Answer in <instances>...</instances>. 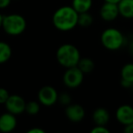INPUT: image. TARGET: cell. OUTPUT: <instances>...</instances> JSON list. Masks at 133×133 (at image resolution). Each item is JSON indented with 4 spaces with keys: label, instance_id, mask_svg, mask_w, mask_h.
<instances>
[{
    "label": "cell",
    "instance_id": "6da1fadb",
    "mask_svg": "<svg viewBox=\"0 0 133 133\" xmlns=\"http://www.w3.org/2000/svg\"><path fill=\"white\" fill-rule=\"evenodd\" d=\"M78 13L71 6H63L53 14L52 23L59 31H70L78 26Z\"/></svg>",
    "mask_w": 133,
    "mask_h": 133
},
{
    "label": "cell",
    "instance_id": "7a4b0ae2",
    "mask_svg": "<svg viewBox=\"0 0 133 133\" xmlns=\"http://www.w3.org/2000/svg\"><path fill=\"white\" fill-rule=\"evenodd\" d=\"M56 57L59 64L68 69L78 65L80 57V52L78 48L73 44H63L57 48Z\"/></svg>",
    "mask_w": 133,
    "mask_h": 133
},
{
    "label": "cell",
    "instance_id": "3957f363",
    "mask_svg": "<svg viewBox=\"0 0 133 133\" xmlns=\"http://www.w3.org/2000/svg\"><path fill=\"white\" fill-rule=\"evenodd\" d=\"M102 46L111 51L118 50L124 46L126 37L120 30L115 28H109L102 32L100 36Z\"/></svg>",
    "mask_w": 133,
    "mask_h": 133
},
{
    "label": "cell",
    "instance_id": "277c9868",
    "mask_svg": "<svg viewBox=\"0 0 133 133\" xmlns=\"http://www.w3.org/2000/svg\"><path fill=\"white\" fill-rule=\"evenodd\" d=\"M2 28L8 35L19 36L26 28V21L22 15L9 14L3 17Z\"/></svg>",
    "mask_w": 133,
    "mask_h": 133
},
{
    "label": "cell",
    "instance_id": "5b68a950",
    "mask_svg": "<svg viewBox=\"0 0 133 133\" xmlns=\"http://www.w3.org/2000/svg\"><path fill=\"white\" fill-rule=\"evenodd\" d=\"M84 79V73L78 66L68 68L63 75V83L69 89H76L82 84Z\"/></svg>",
    "mask_w": 133,
    "mask_h": 133
},
{
    "label": "cell",
    "instance_id": "8992f818",
    "mask_svg": "<svg viewBox=\"0 0 133 133\" xmlns=\"http://www.w3.org/2000/svg\"><path fill=\"white\" fill-rule=\"evenodd\" d=\"M38 102L46 107H51L58 101V93L51 86H44L37 93Z\"/></svg>",
    "mask_w": 133,
    "mask_h": 133
},
{
    "label": "cell",
    "instance_id": "52a82bcc",
    "mask_svg": "<svg viewBox=\"0 0 133 133\" xmlns=\"http://www.w3.org/2000/svg\"><path fill=\"white\" fill-rule=\"evenodd\" d=\"M26 103V102L25 101L24 98L19 95H10L5 103V106L8 112L17 116L25 112Z\"/></svg>",
    "mask_w": 133,
    "mask_h": 133
},
{
    "label": "cell",
    "instance_id": "ba28073f",
    "mask_svg": "<svg viewBox=\"0 0 133 133\" xmlns=\"http://www.w3.org/2000/svg\"><path fill=\"white\" fill-rule=\"evenodd\" d=\"M65 114H66L68 119L72 122H80L85 118V109L79 104H73L70 103L69 105L66 106L65 109Z\"/></svg>",
    "mask_w": 133,
    "mask_h": 133
},
{
    "label": "cell",
    "instance_id": "9c48e42d",
    "mask_svg": "<svg viewBox=\"0 0 133 133\" xmlns=\"http://www.w3.org/2000/svg\"><path fill=\"white\" fill-rule=\"evenodd\" d=\"M99 16L103 20L108 22L115 20L119 16L118 4L105 2L99 9Z\"/></svg>",
    "mask_w": 133,
    "mask_h": 133
},
{
    "label": "cell",
    "instance_id": "30bf717a",
    "mask_svg": "<svg viewBox=\"0 0 133 133\" xmlns=\"http://www.w3.org/2000/svg\"><path fill=\"white\" fill-rule=\"evenodd\" d=\"M116 118L120 124L126 126L133 122V108L127 104L121 105L116 110Z\"/></svg>",
    "mask_w": 133,
    "mask_h": 133
},
{
    "label": "cell",
    "instance_id": "8fae6325",
    "mask_svg": "<svg viewBox=\"0 0 133 133\" xmlns=\"http://www.w3.org/2000/svg\"><path fill=\"white\" fill-rule=\"evenodd\" d=\"M17 120L16 115L10 112H6L0 116V131L1 132H11L17 128Z\"/></svg>",
    "mask_w": 133,
    "mask_h": 133
},
{
    "label": "cell",
    "instance_id": "7c38bea8",
    "mask_svg": "<svg viewBox=\"0 0 133 133\" xmlns=\"http://www.w3.org/2000/svg\"><path fill=\"white\" fill-rule=\"evenodd\" d=\"M92 119L96 125L106 126L109 121V113L105 108H98L93 111Z\"/></svg>",
    "mask_w": 133,
    "mask_h": 133
},
{
    "label": "cell",
    "instance_id": "4fadbf2b",
    "mask_svg": "<svg viewBox=\"0 0 133 133\" xmlns=\"http://www.w3.org/2000/svg\"><path fill=\"white\" fill-rule=\"evenodd\" d=\"M118 8L119 16L128 19L133 18V0H120Z\"/></svg>",
    "mask_w": 133,
    "mask_h": 133
},
{
    "label": "cell",
    "instance_id": "5bb4252c",
    "mask_svg": "<svg viewBox=\"0 0 133 133\" xmlns=\"http://www.w3.org/2000/svg\"><path fill=\"white\" fill-rule=\"evenodd\" d=\"M71 6L78 14L89 12L92 6V0H72Z\"/></svg>",
    "mask_w": 133,
    "mask_h": 133
},
{
    "label": "cell",
    "instance_id": "9a60e30c",
    "mask_svg": "<svg viewBox=\"0 0 133 133\" xmlns=\"http://www.w3.org/2000/svg\"><path fill=\"white\" fill-rule=\"evenodd\" d=\"M12 56V48L10 45L4 41H0V64L8 62Z\"/></svg>",
    "mask_w": 133,
    "mask_h": 133
},
{
    "label": "cell",
    "instance_id": "2e32d148",
    "mask_svg": "<svg viewBox=\"0 0 133 133\" xmlns=\"http://www.w3.org/2000/svg\"><path fill=\"white\" fill-rule=\"evenodd\" d=\"M77 66L84 74H87V73H90L91 71H93L95 68V63L89 57H81Z\"/></svg>",
    "mask_w": 133,
    "mask_h": 133
},
{
    "label": "cell",
    "instance_id": "e0dca14e",
    "mask_svg": "<svg viewBox=\"0 0 133 133\" xmlns=\"http://www.w3.org/2000/svg\"><path fill=\"white\" fill-rule=\"evenodd\" d=\"M121 79L126 80L133 85V63H128L121 69Z\"/></svg>",
    "mask_w": 133,
    "mask_h": 133
},
{
    "label": "cell",
    "instance_id": "ac0fdd59",
    "mask_svg": "<svg viewBox=\"0 0 133 133\" xmlns=\"http://www.w3.org/2000/svg\"><path fill=\"white\" fill-rule=\"evenodd\" d=\"M93 17L89 12L78 14V26H80L82 28H89L93 24Z\"/></svg>",
    "mask_w": 133,
    "mask_h": 133
},
{
    "label": "cell",
    "instance_id": "d6986e66",
    "mask_svg": "<svg viewBox=\"0 0 133 133\" xmlns=\"http://www.w3.org/2000/svg\"><path fill=\"white\" fill-rule=\"evenodd\" d=\"M39 102L35 101V100H31L26 103V109H25V112H26L28 115H37L40 110V105Z\"/></svg>",
    "mask_w": 133,
    "mask_h": 133
},
{
    "label": "cell",
    "instance_id": "ffe728a7",
    "mask_svg": "<svg viewBox=\"0 0 133 133\" xmlns=\"http://www.w3.org/2000/svg\"><path fill=\"white\" fill-rule=\"evenodd\" d=\"M58 100L64 106H68L71 103V98L68 93H62V94L58 95Z\"/></svg>",
    "mask_w": 133,
    "mask_h": 133
},
{
    "label": "cell",
    "instance_id": "44dd1931",
    "mask_svg": "<svg viewBox=\"0 0 133 133\" xmlns=\"http://www.w3.org/2000/svg\"><path fill=\"white\" fill-rule=\"evenodd\" d=\"M9 96L10 94L8 91V89H6L5 88H0V104L5 105Z\"/></svg>",
    "mask_w": 133,
    "mask_h": 133
},
{
    "label": "cell",
    "instance_id": "7402d4cb",
    "mask_svg": "<svg viewBox=\"0 0 133 133\" xmlns=\"http://www.w3.org/2000/svg\"><path fill=\"white\" fill-rule=\"evenodd\" d=\"M91 133H109V129L106 128V126L96 125L90 131Z\"/></svg>",
    "mask_w": 133,
    "mask_h": 133
},
{
    "label": "cell",
    "instance_id": "603a6c76",
    "mask_svg": "<svg viewBox=\"0 0 133 133\" xmlns=\"http://www.w3.org/2000/svg\"><path fill=\"white\" fill-rule=\"evenodd\" d=\"M12 0H0V8H6L10 4Z\"/></svg>",
    "mask_w": 133,
    "mask_h": 133
},
{
    "label": "cell",
    "instance_id": "cb8c5ba5",
    "mask_svg": "<svg viewBox=\"0 0 133 133\" xmlns=\"http://www.w3.org/2000/svg\"><path fill=\"white\" fill-rule=\"evenodd\" d=\"M28 133H46V131L39 128H33V129H30Z\"/></svg>",
    "mask_w": 133,
    "mask_h": 133
},
{
    "label": "cell",
    "instance_id": "d4e9b609",
    "mask_svg": "<svg viewBox=\"0 0 133 133\" xmlns=\"http://www.w3.org/2000/svg\"><path fill=\"white\" fill-rule=\"evenodd\" d=\"M123 130L125 133H133V123L126 125L125 127H124Z\"/></svg>",
    "mask_w": 133,
    "mask_h": 133
},
{
    "label": "cell",
    "instance_id": "484cf974",
    "mask_svg": "<svg viewBox=\"0 0 133 133\" xmlns=\"http://www.w3.org/2000/svg\"><path fill=\"white\" fill-rule=\"evenodd\" d=\"M105 2H109V3H114V4H118L120 0H104Z\"/></svg>",
    "mask_w": 133,
    "mask_h": 133
},
{
    "label": "cell",
    "instance_id": "4316f807",
    "mask_svg": "<svg viewBox=\"0 0 133 133\" xmlns=\"http://www.w3.org/2000/svg\"><path fill=\"white\" fill-rule=\"evenodd\" d=\"M129 51H130V53L133 55V40H132V42L130 43V45H129Z\"/></svg>",
    "mask_w": 133,
    "mask_h": 133
},
{
    "label": "cell",
    "instance_id": "83f0119b",
    "mask_svg": "<svg viewBox=\"0 0 133 133\" xmlns=\"http://www.w3.org/2000/svg\"><path fill=\"white\" fill-rule=\"evenodd\" d=\"M3 17H4V16L1 15V14H0V28H2V24H3Z\"/></svg>",
    "mask_w": 133,
    "mask_h": 133
},
{
    "label": "cell",
    "instance_id": "f1b7e54d",
    "mask_svg": "<svg viewBox=\"0 0 133 133\" xmlns=\"http://www.w3.org/2000/svg\"><path fill=\"white\" fill-rule=\"evenodd\" d=\"M132 123H133V122H132Z\"/></svg>",
    "mask_w": 133,
    "mask_h": 133
},
{
    "label": "cell",
    "instance_id": "f546056e",
    "mask_svg": "<svg viewBox=\"0 0 133 133\" xmlns=\"http://www.w3.org/2000/svg\"><path fill=\"white\" fill-rule=\"evenodd\" d=\"M132 86H133V85H132Z\"/></svg>",
    "mask_w": 133,
    "mask_h": 133
}]
</instances>
